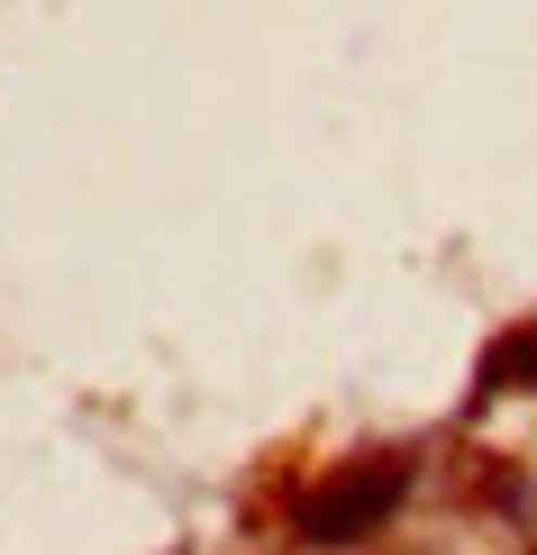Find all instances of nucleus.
<instances>
[{
    "label": "nucleus",
    "instance_id": "1",
    "mask_svg": "<svg viewBox=\"0 0 537 555\" xmlns=\"http://www.w3.org/2000/svg\"><path fill=\"white\" fill-rule=\"evenodd\" d=\"M401 482H410L401 455H365V465H337L329 482H310V492H301V538H310V546L373 538V519L401 501Z\"/></svg>",
    "mask_w": 537,
    "mask_h": 555
},
{
    "label": "nucleus",
    "instance_id": "2",
    "mask_svg": "<svg viewBox=\"0 0 537 555\" xmlns=\"http://www.w3.org/2000/svg\"><path fill=\"white\" fill-rule=\"evenodd\" d=\"M493 383H520V391H537V328H520V337H510L501 356H493Z\"/></svg>",
    "mask_w": 537,
    "mask_h": 555
}]
</instances>
